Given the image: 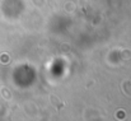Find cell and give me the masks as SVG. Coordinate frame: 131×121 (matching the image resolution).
Returning a JSON list of instances; mask_svg holds the SVG:
<instances>
[{"instance_id": "1", "label": "cell", "mask_w": 131, "mask_h": 121, "mask_svg": "<svg viewBox=\"0 0 131 121\" xmlns=\"http://www.w3.org/2000/svg\"><path fill=\"white\" fill-rule=\"evenodd\" d=\"M129 84H130V85H129V93H131V82L129 83Z\"/></svg>"}]
</instances>
